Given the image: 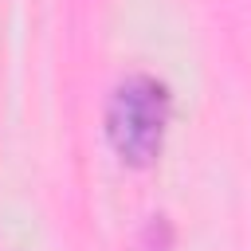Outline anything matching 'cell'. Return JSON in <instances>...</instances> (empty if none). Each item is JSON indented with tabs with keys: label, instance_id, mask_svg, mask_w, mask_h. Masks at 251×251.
Listing matches in <instances>:
<instances>
[{
	"label": "cell",
	"instance_id": "cell-1",
	"mask_svg": "<svg viewBox=\"0 0 251 251\" xmlns=\"http://www.w3.org/2000/svg\"><path fill=\"white\" fill-rule=\"evenodd\" d=\"M169 118H173L169 86L153 75H129L114 86L106 102V141L126 165L145 169L165 149Z\"/></svg>",
	"mask_w": 251,
	"mask_h": 251
}]
</instances>
